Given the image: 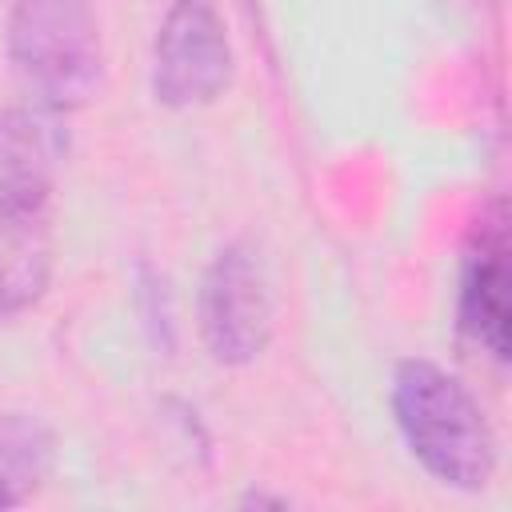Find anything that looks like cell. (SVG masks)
<instances>
[{"mask_svg": "<svg viewBox=\"0 0 512 512\" xmlns=\"http://www.w3.org/2000/svg\"><path fill=\"white\" fill-rule=\"evenodd\" d=\"M392 412L408 452L448 488L476 492L492 480L496 440L472 392L432 360H400Z\"/></svg>", "mask_w": 512, "mask_h": 512, "instance_id": "cell-1", "label": "cell"}, {"mask_svg": "<svg viewBox=\"0 0 512 512\" xmlns=\"http://www.w3.org/2000/svg\"><path fill=\"white\" fill-rule=\"evenodd\" d=\"M8 56L44 112H72L100 84V20L88 0H16Z\"/></svg>", "mask_w": 512, "mask_h": 512, "instance_id": "cell-2", "label": "cell"}, {"mask_svg": "<svg viewBox=\"0 0 512 512\" xmlns=\"http://www.w3.org/2000/svg\"><path fill=\"white\" fill-rule=\"evenodd\" d=\"M272 280L260 252L236 240L216 252L200 288V332L220 364H248L272 336Z\"/></svg>", "mask_w": 512, "mask_h": 512, "instance_id": "cell-3", "label": "cell"}, {"mask_svg": "<svg viewBox=\"0 0 512 512\" xmlns=\"http://www.w3.org/2000/svg\"><path fill=\"white\" fill-rule=\"evenodd\" d=\"M232 80V40L216 0H172L152 48V92L168 108L212 104Z\"/></svg>", "mask_w": 512, "mask_h": 512, "instance_id": "cell-4", "label": "cell"}, {"mask_svg": "<svg viewBox=\"0 0 512 512\" xmlns=\"http://www.w3.org/2000/svg\"><path fill=\"white\" fill-rule=\"evenodd\" d=\"M52 192H0V320L40 304L52 280Z\"/></svg>", "mask_w": 512, "mask_h": 512, "instance_id": "cell-5", "label": "cell"}, {"mask_svg": "<svg viewBox=\"0 0 512 512\" xmlns=\"http://www.w3.org/2000/svg\"><path fill=\"white\" fill-rule=\"evenodd\" d=\"M460 328L496 360L508 356V240L504 216L480 224L460 280Z\"/></svg>", "mask_w": 512, "mask_h": 512, "instance_id": "cell-6", "label": "cell"}, {"mask_svg": "<svg viewBox=\"0 0 512 512\" xmlns=\"http://www.w3.org/2000/svg\"><path fill=\"white\" fill-rule=\"evenodd\" d=\"M60 156H64V136L44 108L0 112V192H20V188L52 192Z\"/></svg>", "mask_w": 512, "mask_h": 512, "instance_id": "cell-7", "label": "cell"}, {"mask_svg": "<svg viewBox=\"0 0 512 512\" xmlns=\"http://www.w3.org/2000/svg\"><path fill=\"white\" fill-rule=\"evenodd\" d=\"M52 472V432L32 416H0V508L24 504Z\"/></svg>", "mask_w": 512, "mask_h": 512, "instance_id": "cell-8", "label": "cell"}]
</instances>
